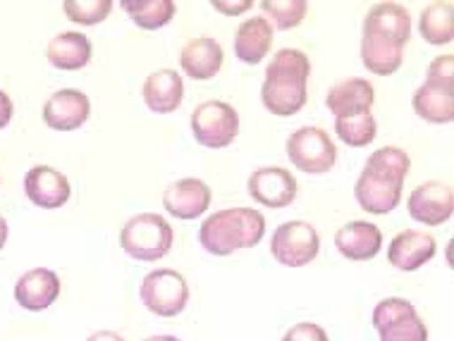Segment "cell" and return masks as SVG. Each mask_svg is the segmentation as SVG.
<instances>
[{
    "instance_id": "obj_1",
    "label": "cell",
    "mask_w": 454,
    "mask_h": 341,
    "mask_svg": "<svg viewBox=\"0 0 454 341\" xmlns=\"http://www.w3.org/2000/svg\"><path fill=\"white\" fill-rule=\"evenodd\" d=\"M411 39V15L400 3H376L364 17L361 62L378 77L400 72Z\"/></svg>"
},
{
    "instance_id": "obj_2",
    "label": "cell",
    "mask_w": 454,
    "mask_h": 341,
    "mask_svg": "<svg viewBox=\"0 0 454 341\" xmlns=\"http://www.w3.org/2000/svg\"><path fill=\"white\" fill-rule=\"evenodd\" d=\"M409 170L411 158L402 148L385 146L373 151L354 184V198L359 208L371 215L392 213L402 203V189Z\"/></svg>"
},
{
    "instance_id": "obj_3",
    "label": "cell",
    "mask_w": 454,
    "mask_h": 341,
    "mask_svg": "<svg viewBox=\"0 0 454 341\" xmlns=\"http://www.w3.org/2000/svg\"><path fill=\"white\" fill-rule=\"evenodd\" d=\"M311 60L299 48H282L270 58L261 84V103L275 117H292L309 101Z\"/></svg>"
},
{
    "instance_id": "obj_4",
    "label": "cell",
    "mask_w": 454,
    "mask_h": 341,
    "mask_svg": "<svg viewBox=\"0 0 454 341\" xmlns=\"http://www.w3.org/2000/svg\"><path fill=\"white\" fill-rule=\"evenodd\" d=\"M266 236V217L256 208H227L213 213L201 222L199 241L211 256L227 258L259 246Z\"/></svg>"
},
{
    "instance_id": "obj_5",
    "label": "cell",
    "mask_w": 454,
    "mask_h": 341,
    "mask_svg": "<svg viewBox=\"0 0 454 341\" xmlns=\"http://www.w3.org/2000/svg\"><path fill=\"white\" fill-rule=\"evenodd\" d=\"M411 108L416 117L431 124H450L454 120V55H438L428 65L426 81L414 91Z\"/></svg>"
},
{
    "instance_id": "obj_6",
    "label": "cell",
    "mask_w": 454,
    "mask_h": 341,
    "mask_svg": "<svg viewBox=\"0 0 454 341\" xmlns=\"http://www.w3.org/2000/svg\"><path fill=\"white\" fill-rule=\"evenodd\" d=\"M175 244L173 225L158 213H139L129 217L120 232V246L127 256L141 263H156L170 253Z\"/></svg>"
},
{
    "instance_id": "obj_7",
    "label": "cell",
    "mask_w": 454,
    "mask_h": 341,
    "mask_svg": "<svg viewBox=\"0 0 454 341\" xmlns=\"http://www.w3.org/2000/svg\"><path fill=\"white\" fill-rule=\"evenodd\" d=\"M139 298L156 318H177L189 303V284L184 275L170 267L151 270L141 279Z\"/></svg>"
},
{
    "instance_id": "obj_8",
    "label": "cell",
    "mask_w": 454,
    "mask_h": 341,
    "mask_svg": "<svg viewBox=\"0 0 454 341\" xmlns=\"http://www.w3.org/2000/svg\"><path fill=\"white\" fill-rule=\"evenodd\" d=\"M321 253V236L311 222L290 220L282 222L270 236V256L285 267H306Z\"/></svg>"
},
{
    "instance_id": "obj_9",
    "label": "cell",
    "mask_w": 454,
    "mask_h": 341,
    "mask_svg": "<svg viewBox=\"0 0 454 341\" xmlns=\"http://www.w3.org/2000/svg\"><path fill=\"white\" fill-rule=\"evenodd\" d=\"M192 134L199 146L220 151L227 148L239 134V112L225 101H206L192 112Z\"/></svg>"
},
{
    "instance_id": "obj_10",
    "label": "cell",
    "mask_w": 454,
    "mask_h": 341,
    "mask_svg": "<svg viewBox=\"0 0 454 341\" xmlns=\"http://www.w3.org/2000/svg\"><path fill=\"white\" fill-rule=\"evenodd\" d=\"M287 158L306 174H328L337 163L335 141L321 127H299L285 143Z\"/></svg>"
},
{
    "instance_id": "obj_11",
    "label": "cell",
    "mask_w": 454,
    "mask_h": 341,
    "mask_svg": "<svg viewBox=\"0 0 454 341\" xmlns=\"http://www.w3.org/2000/svg\"><path fill=\"white\" fill-rule=\"evenodd\" d=\"M373 327L380 341H428V327L407 298L390 296L373 308Z\"/></svg>"
},
{
    "instance_id": "obj_12",
    "label": "cell",
    "mask_w": 454,
    "mask_h": 341,
    "mask_svg": "<svg viewBox=\"0 0 454 341\" xmlns=\"http://www.w3.org/2000/svg\"><path fill=\"white\" fill-rule=\"evenodd\" d=\"M409 215L414 222L426 227H440L454 215V191L445 182H423L409 194Z\"/></svg>"
},
{
    "instance_id": "obj_13",
    "label": "cell",
    "mask_w": 454,
    "mask_h": 341,
    "mask_svg": "<svg viewBox=\"0 0 454 341\" xmlns=\"http://www.w3.org/2000/svg\"><path fill=\"white\" fill-rule=\"evenodd\" d=\"M247 191L254 201L266 208H287L294 203L299 191L297 177L285 167L270 165V167H259L247 179Z\"/></svg>"
},
{
    "instance_id": "obj_14",
    "label": "cell",
    "mask_w": 454,
    "mask_h": 341,
    "mask_svg": "<svg viewBox=\"0 0 454 341\" xmlns=\"http://www.w3.org/2000/svg\"><path fill=\"white\" fill-rule=\"evenodd\" d=\"M213 191L204 179H177L163 191V208L175 220H196L211 208Z\"/></svg>"
},
{
    "instance_id": "obj_15",
    "label": "cell",
    "mask_w": 454,
    "mask_h": 341,
    "mask_svg": "<svg viewBox=\"0 0 454 341\" xmlns=\"http://www.w3.org/2000/svg\"><path fill=\"white\" fill-rule=\"evenodd\" d=\"M91 117V101L79 89H60L43 105V122L55 132H74Z\"/></svg>"
},
{
    "instance_id": "obj_16",
    "label": "cell",
    "mask_w": 454,
    "mask_h": 341,
    "mask_svg": "<svg viewBox=\"0 0 454 341\" xmlns=\"http://www.w3.org/2000/svg\"><path fill=\"white\" fill-rule=\"evenodd\" d=\"M24 194L27 198L43 210L63 208L70 201L72 186L70 179L63 172L55 170L51 165H36L24 174Z\"/></svg>"
},
{
    "instance_id": "obj_17",
    "label": "cell",
    "mask_w": 454,
    "mask_h": 341,
    "mask_svg": "<svg viewBox=\"0 0 454 341\" xmlns=\"http://www.w3.org/2000/svg\"><path fill=\"white\" fill-rule=\"evenodd\" d=\"M60 291H63V282L58 272L51 267H34L17 279L15 301L20 308L29 313H41L60 298Z\"/></svg>"
},
{
    "instance_id": "obj_18",
    "label": "cell",
    "mask_w": 454,
    "mask_h": 341,
    "mask_svg": "<svg viewBox=\"0 0 454 341\" xmlns=\"http://www.w3.org/2000/svg\"><path fill=\"white\" fill-rule=\"evenodd\" d=\"M435 253H438V244L431 234L421 232V229H404L390 241L387 263L395 270L416 272L421 270L426 263H431Z\"/></svg>"
},
{
    "instance_id": "obj_19",
    "label": "cell",
    "mask_w": 454,
    "mask_h": 341,
    "mask_svg": "<svg viewBox=\"0 0 454 341\" xmlns=\"http://www.w3.org/2000/svg\"><path fill=\"white\" fill-rule=\"evenodd\" d=\"M335 248L340 251V256L352 263H366L380 253L383 232L373 222L352 220L335 232Z\"/></svg>"
},
{
    "instance_id": "obj_20",
    "label": "cell",
    "mask_w": 454,
    "mask_h": 341,
    "mask_svg": "<svg viewBox=\"0 0 454 341\" xmlns=\"http://www.w3.org/2000/svg\"><path fill=\"white\" fill-rule=\"evenodd\" d=\"M376 103V89L371 81L361 77H349L337 81L325 96V105L335 115V120L342 117L366 115Z\"/></svg>"
},
{
    "instance_id": "obj_21",
    "label": "cell",
    "mask_w": 454,
    "mask_h": 341,
    "mask_svg": "<svg viewBox=\"0 0 454 341\" xmlns=\"http://www.w3.org/2000/svg\"><path fill=\"white\" fill-rule=\"evenodd\" d=\"M223 46L211 36H196V39L187 41L180 53V67L182 72H187V77L194 81H208L223 70Z\"/></svg>"
},
{
    "instance_id": "obj_22",
    "label": "cell",
    "mask_w": 454,
    "mask_h": 341,
    "mask_svg": "<svg viewBox=\"0 0 454 341\" xmlns=\"http://www.w3.org/2000/svg\"><path fill=\"white\" fill-rule=\"evenodd\" d=\"M141 98L146 103V108L156 115L175 112L184 101V81H182L180 72L158 70L149 74L141 86Z\"/></svg>"
},
{
    "instance_id": "obj_23",
    "label": "cell",
    "mask_w": 454,
    "mask_h": 341,
    "mask_svg": "<svg viewBox=\"0 0 454 341\" xmlns=\"http://www.w3.org/2000/svg\"><path fill=\"white\" fill-rule=\"evenodd\" d=\"M94 55V46L89 41L87 34L79 31H60L53 39L48 41L46 58L55 70L60 72H77L87 67Z\"/></svg>"
},
{
    "instance_id": "obj_24",
    "label": "cell",
    "mask_w": 454,
    "mask_h": 341,
    "mask_svg": "<svg viewBox=\"0 0 454 341\" xmlns=\"http://www.w3.org/2000/svg\"><path fill=\"white\" fill-rule=\"evenodd\" d=\"M273 46V27L266 17H249L239 24L235 34V55L247 65H259L266 60Z\"/></svg>"
},
{
    "instance_id": "obj_25",
    "label": "cell",
    "mask_w": 454,
    "mask_h": 341,
    "mask_svg": "<svg viewBox=\"0 0 454 341\" xmlns=\"http://www.w3.org/2000/svg\"><path fill=\"white\" fill-rule=\"evenodd\" d=\"M419 31L426 43L431 46H447L454 41V5L452 0H438L431 3L421 12Z\"/></svg>"
},
{
    "instance_id": "obj_26",
    "label": "cell",
    "mask_w": 454,
    "mask_h": 341,
    "mask_svg": "<svg viewBox=\"0 0 454 341\" xmlns=\"http://www.w3.org/2000/svg\"><path fill=\"white\" fill-rule=\"evenodd\" d=\"M122 10L139 29L146 31L163 29L177 15V5L173 0H125Z\"/></svg>"
},
{
    "instance_id": "obj_27",
    "label": "cell",
    "mask_w": 454,
    "mask_h": 341,
    "mask_svg": "<svg viewBox=\"0 0 454 341\" xmlns=\"http://www.w3.org/2000/svg\"><path fill=\"white\" fill-rule=\"evenodd\" d=\"M335 134L337 139L352 148H364L371 146L378 136V122L376 117L366 112V115L356 117H342L335 120Z\"/></svg>"
},
{
    "instance_id": "obj_28",
    "label": "cell",
    "mask_w": 454,
    "mask_h": 341,
    "mask_svg": "<svg viewBox=\"0 0 454 341\" xmlns=\"http://www.w3.org/2000/svg\"><path fill=\"white\" fill-rule=\"evenodd\" d=\"M259 8L263 10L268 22H273L270 27L282 31L294 29L309 15L306 0H263V3H259Z\"/></svg>"
},
{
    "instance_id": "obj_29",
    "label": "cell",
    "mask_w": 454,
    "mask_h": 341,
    "mask_svg": "<svg viewBox=\"0 0 454 341\" xmlns=\"http://www.w3.org/2000/svg\"><path fill=\"white\" fill-rule=\"evenodd\" d=\"M63 12L79 27H96L108 19L113 12V0H65Z\"/></svg>"
},
{
    "instance_id": "obj_30",
    "label": "cell",
    "mask_w": 454,
    "mask_h": 341,
    "mask_svg": "<svg viewBox=\"0 0 454 341\" xmlns=\"http://www.w3.org/2000/svg\"><path fill=\"white\" fill-rule=\"evenodd\" d=\"M280 341H330L328 332L316 322H297L292 325Z\"/></svg>"
},
{
    "instance_id": "obj_31",
    "label": "cell",
    "mask_w": 454,
    "mask_h": 341,
    "mask_svg": "<svg viewBox=\"0 0 454 341\" xmlns=\"http://www.w3.org/2000/svg\"><path fill=\"white\" fill-rule=\"evenodd\" d=\"M211 5L213 10H218L220 15H227V17L244 15V12H249V10L254 8V3H251V0H235V3H227V0H213Z\"/></svg>"
},
{
    "instance_id": "obj_32",
    "label": "cell",
    "mask_w": 454,
    "mask_h": 341,
    "mask_svg": "<svg viewBox=\"0 0 454 341\" xmlns=\"http://www.w3.org/2000/svg\"><path fill=\"white\" fill-rule=\"evenodd\" d=\"M12 115H15L12 98H10L5 91H0V129H5V127L12 122Z\"/></svg>"
},
{
    "instance_id": "obj_33",
    "label": "cell",
    "mask_w": 454,
    "mask_h": 341,
    "mask_svg": "<svg viewBox=\"0 0 454 341\" xmlns=\"http://www.w3.org/2000/svg\"><path fill=\"white\" fill-rule=\"evenodd\" d=\"M87 341H125V337L113 329H98V332L89 334Z\"/></svg>"
},
{
    "instance_id": "obj_34",
    "label": "cell",
    "mask_w": 454,
    "mask_h": 341,
    "mask_svg": "<svg viewBox=\"0 0 454 341\" xmlns=\"http://www.w3.org/2000/svg\"><path fill=\"white\" fill-rule=\"evenodd\" d=\"M8 234H10L8 222H5V217L0 215V251H3V248H5V244H8Z\"/></svg>"
},
{
    "instance_id": "obj_35",
    "label": "cell",
    "mask_w": 454,
    "mask_h": 341,
    "mask_svg": "<svg viewBox=\"0 0 454 341\" xmlns=\"http://www.w3.org/2000/svg\"><path fill=\"white\" fill-rule=\"evenodd\" d=\"M144 341H182L177 339V337H173V334H156V337H149V339Z\"/></svg>"
}]
</instances>
